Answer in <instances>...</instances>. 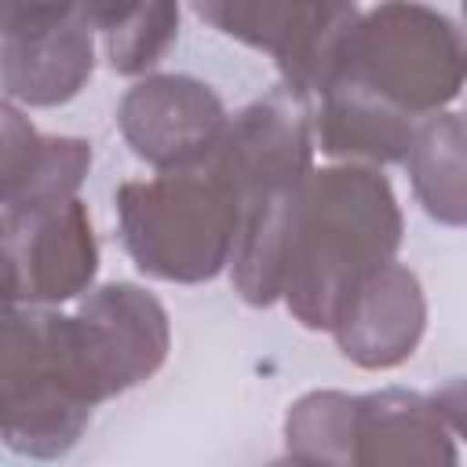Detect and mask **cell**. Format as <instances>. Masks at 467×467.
Wrapping results in <instances>:
<instances>
[{
    "mask_svg": "<svg viewBox=\"0 0 467 467\" xmlns=\"http://www.w3.org/2000/svg\"><path fill=\"white\" fill-rule=\"evenodd\" d=\"M401 234L398 197L376 164L314 168L285 234L281 299L288 314L310 332H332L361 285L394 263Z\"/></svg>",
    "mask_w": 467,
    "mask_h": 467,
    "instance_id": "obj_1",
    "label": "cell"
},
{
    "mask_svg": "<svg viewBox=\"0 0 467 467\" xmlns=\"http://www.w3.org/2000/svg\"><path fill=\"white\" fill-rule=\"evenodd\" d=\"M208 164L223 175L241 208L230 259L234 288L248 306H270L281 299L288 219L314 171L310 102L285 88L248 102L230 117Z\"/></svg>",
    "mask_w": 467,
    "mask_h": 467,
    "instance_id": "obj_2",
    "label": "cell"
},
{
    "mask_svg": "<svg viewBox=\"0 0 467 467\" xmlns=\"http://www.w3.org/2000/svg\"><path fill=\"white\" fill-rule=\"evenodd\" d=\"M4 445L18 456H66L91 423L102 387L91 372L77 314L7 303L4 314Z\"/></svg>",
    "mask_w": 467,
    "mask_h": 467,
    "instance_id": "obj_3",
    "label": "cell"
},
{
    "mask_svg": "<svg viewBox=\"0 0 467 467\" xmlns=\"http://www.w3.org/2000/svg\"><path fill=\"white\" fill-rule=\"evenodd\" d=\"M328 84H347L412 120L445 109L467 84V33L420 0H383L358 15Z\"/></svg>",
    "mask_w": 467,
    "mask_h": 467,
    "instance_id": "obj_4",
    "label": "cell"
},
{
    "mask_svg": "<svg viewBox=\"0 0 467 467\" xmlns=\"http://www.w3.org/2000/svg\"><path fill=\"white\" fill-rule=\"evenodd\" d=\"M117 226L131 263L157 281L201 285L234 259L241 208L223 175L197 168L157 171L117 186Z\"/></svg>",
    "mask_w": 467,
    "mask_h": 467,
    "instance_id": "obj_5",
    "label": "cell"
},
{
    "mask_svg": "<svg viewBox=\"0 0 467 467\" xmlns=\"http://www.w3.org/2000/svg\"><path fill=\"white\" fill-rule=\"evenodd\" d=\"M190 7L223 36L270 55L281 88L306 102L328 80L361 15L354 0H190Z\"/></svg>",
    "mask_w": 467,
    "mask_h": 467,
    "instance_id": "obj_6",
    "label": "cell"
},
{
    "mask_svg": "<svg viewBox=\"0 0 467 467\" xmlns=\"http://www.w3.org/2000/svg\"><path fill=\"white\" fill-rule=\"evenodd\" d=\"M4 299L58 306L91 288L99 241L80 197L40 208H0Z\"/></svg>",
    "mask_w": 467,
    "mask_h": 467,
    "instance_id": "obj_7",
    "label": "cell"
},
{
    "mask_svg": "<svg viewBox=\"0 0 467 467\" xmlns=\"http://www.w3.org/2000/svg\"><path fill=\"white\" fill-rule=\"evenodd\" d=\"M226 124L230 113L212 84L186 73L142 77L124 91L117 106V128L124 142L157 171L204 164Z\"/></svg>",
    "mask_w": 467,
    "mask_h": 467,
    "instance_id": "obj_8",
    "label": "cell"
},
{
    "mask_svg": "<svg viewBox=\"0 0 467 467\" xmlns=\"http://www.w3.org/2000/svg\"><path fill=\"white\" fill-rule=\"evenodd\" d=\"M73 314L102 398H117L146 383L171 350L164 303L131 281L88 288Z\"/></svg>",
    "mask_w": 467,
    "mask_h": 467,
    "instance_id": "obj_9",
    "label": "cell"
},
{
    "mask_svg": "<svg viewBox=\"0 0 467 467\" xmlns=\"http://www.w3.org/2000/svg\"><path fill=\"white\" fill-rule=\"evenodd\" d=\"M427 328V296L405 263H387L343 306L332 325L339 354L368 372L405 365Z\"/></svg>",
    "mask_w": 467,
    "mask_h": 467,
    "instance_id": "obj_10",
    "label": "cell"
},
{
    "mask_svg": "<svg viewBox=\"0 0 467 467\" xmlns=\"http://www.w3.org/2000/svg\"><path fill=\"white\" fill-rule=\"evenodd\" d=\"M95 69V29L77 15L4 29V95L22 106L69 102Z\"/></svg>",
    "mask_w": 467,
    "mask_h": 467,
    "instance_id": "obj_11",
    "label": "cell"
},
{
    "mask_svg": "<svg viewBox=\"0 0 467 467\" xmlns=\"http://www.w3.org/2000/svg\"><path fill=\"white\" fill-rule=\"evenodd\" d=\"M452 431L434 398L405 387L358 394L354 412V463H405L434 467L456 463Z\"/></svg>",
    "mask_w": 467,
    "mask_h": 467,
    "instance_id": "obj_12",
    "label": "cell"
},
{
    "mask_svg": "<svg viewBox=\"0 0 467 467\" xmlns=\"http://www.w3.org/2000/svg\"><path fill=\"white\" fill-rule=\"evenodd\" d=\"M91 168V142L73 135H40L18 102H4L0 208H40L77 197Z\"/></svg>",
    "mask_w": 467,
    "mask_h": 467,
    "instance_id": "obj_13",
    "label": "cell"
},
{
    "mask_svg": "<svg viewBox=\"0 0 467 467\" xmlns=\"http://www.w3.org/2000/svg\"><path fill=\"white\" fill-rule=\"evenodd\" d=\"M310 124H314V142L321 153L336 161H354V164H394L405 161L409 142L416 135L412 117L347 88V84H328L314 95Z\"/></svg>",
    "mask_w": 467,
    "mask_h": 467,
    "instance_id": "obj_14",
    "label": "cell"
},
{
    "mask_svg": "<svg viewBox=\"0 0 467 467\" xmlns=\"http://www.w3.org/2000/svg\"><path fill=\"white\" fill-rule=\"evenodd\" d=\"M401 164L434 223L467 226V113L438 109L423 117Z\"/></svg>",
    "mask_w": 467,
    "mask_h": 467,
    "instance_id": "obj_15",
    "label": "cell"
},
{
    "mask_svg": "<svg viewBox=\"0 0 467 467\" xmlns=\"http://www.w3.org/2000/svg\"><path fill=\"white\" fill-rule=\"evenodd\" d=\"M358 394L310 390L285 412V452L299 463H354Z\"/></svg>",
    "mask_w": 467,
    "mask_h": 467,
    "instance_id": "obj_16",
    "label": "cell"
},
{
    "mask_svg": "<svg viewBox=\"0 0 467 467\" xmlns=\"http://www.w3.org/2000/svg\"><path fill=\"white\" fill-rule=\"evenodd\" d=\"M179 36V0H146V7L117 33L102 36V55L113 73L139 77L164 58Z\"/></svg>",
    "mask_w": 467,
    "mask_h": 467,
    "instance_id": "obj_17",
    "label": "cell"
},
{
    "mask_svg": "<svg viewBox=\"0 0 467 467\" xmlns=\"http://www.w3.org/2000/svg\"><path fill=\"white\" fill-rule=\"evenodd\" d=\"M80 11V0H4V29L58 22Z\"/></svg>",
    "mask_w": 467,
    "mask_h": 467,
    "instance_id": "obj_18",
    "label": "cell"
},
{
    "mask_svg": "<svg viewBox=\"0 0 467 467\" xmlns=\"http://www.w3.org/2000/svg\"><path fill=\"white\" fill-rule=\"evenodd\" d=\"M142 7H146V0H80V18L99 36H109V33L124 29Z\"/></svg>",
    "mask_w": 467,
    "mask_h": 467,
    "instance_id": "obj_19",
    "label": "cell"
},
{
    "mask_svg": "<svg viewBox=\"0 0 467 467\" xmlns=\"http://www.w3.org/2000/svg\"><path fill=\"white\" fill-rule=\"evenodd\" d=\"M431 398H434L438 412L445 416L449 431L467 441V379H449V383H441Z\"/></svg>",
    "mask_w": 467,
    "mask_h": 467,
    "instance_id": "obj_20",
    "label": "cell"
},
{
    "mask_svg": "<svg viewBox=\"0 0 467 467\" xmlns=\"http://www.w3.org/2000/svg\"><path fill=\"white\" fill-rule=\"evenodd\" d=\"M463 26H467V0H463Z\"/></svg>",
    "mask_w": 467,
    "mask_h": 467,
    "instance_id": "obj_21",
    "label": "cell"
}]
</instances>
